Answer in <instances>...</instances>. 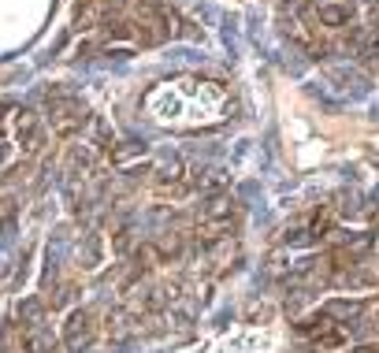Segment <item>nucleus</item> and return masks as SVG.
<instances>
[{"mask_svg": "<svg viewBox=\"0 0 379 353\" xmlns=\"http://www.w3.org/2000/svg\"><path fill=\"white\" fill-rule=\"evenodd\" d=\"M89 120L86 115V104L75 101V97H56L52 101V130L60 138H71L75 130H82V123Z\"/></svg>", "mask_w": 379, "mask_h": 353, "instance_id": "f257e3e1", "label": "nucleus"}, {"mask_svg": "<svg viewBox=\"0 0 379 353\" xmlns=\"http://www.w3.org/2000/svg\"><path fill=\"white\" fill-rule=\"evenodd\" d=\"M94 335H97L94 312H89V309H78V312H71V316H68V328H63V342H68V349L82 353L89 342H94Z\"/></svg>", "mask_w": 379, "mask_h": 353, "instance_id": "f03ea898", "label": "nucleus"}, {"mask_svg": "<svg viewBox=\"0 0 379 353\" xmlns=\"http://www.w3.org/2000/svg\"><path fill=\"white\" fill-rule=\"evenodd\" d=\"M354 11H357L354 0H320L316 19H320V26H349Z\"/></svg>", "mask_w": 379, "mask_h": 353, "instance_id": "7ed1b4c3", "label": "nucleus"}, {"mask_svg": "<svg viewBox=\"0 0 379 353\" xmlns=\"http://www.w3.org/2000/svg\"><path fill=\"white\" fill-rule=\"evenodd\" d=\"M19 141H23L26 149L41 146V123H37L34 112H23V120H19Z\"/></svg>", "mask_w": 379, "mask_h": 353, "instance_id": "20e7f679", "label": "nucleus"}, {"mask_svg": "<svg viewBox=\"0 0 379 353\" xmlns=\"http://www.w3.org/2000/svg\"><path fill=\"white\" fill-rule=\"evenodd\" d=\"M323 312H328V316L331 320H354V316H361V312H364V302H342V297H335V302H328V309H323Z\"/></svg>", "mask_w": 379, "mask_h": 353, "instance_id": "39448f33", "label": "nucleus"}, {"mask_svg": "<svg viewBox=\"0 0 379 353\" xmlns=\"http://www.w3.org/2000/svg\"><path fill=\"white\" fill-rule=\"evenodd\" d=\"M312 342H316L320 353H323V349H342V346H346V331L338 328V323H331V328H323L316 338H312Z\"/></svg>", "mask_w": 379, "mask_h": 353, "instance_id": "423d86ee", "label": "nucleus"}, {"mask_svg": "<svg viewBox=\"0 0 379 353\" xmlns=\"http://www.w3.org/2000/svg\"><path fill=\"white\" fill-rule=\"evenodd\" d=\"M286 30H290V37H294V41H302L305 49H312V52L320 49V41H316V34H312L309 26L302 23V19H290V26H286Z\"/></svg>", "mask_w": 379, "mask_h": 353, "instance_id": "0eeeda50", "label": "nucleus"}, {"mask_svg": "<svg viewBox=\"0 0 379 353\" xmlns=\"http://www.w3.org/2000/svg\"><path fill=\"white\" fill-rule=\"evenodd\" d=\"M19 316H23V323H41V302H37V297H30V302H23L19 305Z\"/></svg>", "mask_w": 379, "mask_h": 353, "instance_id": "6e6552de", "label": "nucleus"}, {"mask_svg": "<svg viewBox=\"0 0 379 353\" xmlns=\"http://www.w3.org/2000/svg\"><path fill=\"white\" fill-rule=\"evenodd\" d=\"M97 260H101V238H97V234H89V238H86V250H82V264L94 268Z\"/></svg>", "mask_w": 379, "mask_h": 353, "instance_id": "1a4fd4ad", "label": "nucleus"}, {"mask_svg": "<svg viewBox=\"0 0 379 353\" xmlns=\"http://www.w3.org/2000/svg\"><path fill=\"white\" fill-rule=\"evenodd\" d=\"M94 15H97V4H94V0H78L75 23H78V26H89V23H94Z\"/></svg>", "mask_w": 379, "mask_h": 353, "instance_id": "9d476101", "label": "nucleus"}, {"mask_svg": "<svg viewBox=\"0 0 379 353\" xmlns=\"http://www.w3.org/2000/svg\"><path fill=\"white\" fill-rule=\"evenodd\" d=\"M224 186V172H208L205 179H198V190H219Z\"/></svg>", "mask_w": 379, "mask_h": 353, "instance_id": "9b49d317", "label": "nucleus"}, {"mask_svg": "<svg viewBox=\"0 0 379 353\" xmlns=\"http://www.w3.org/2000/svg\"><path fill=\"white\" fill-rule=\"evenodd\" d=\"M364 56H379V30L368 34V45H364Z\"/></svg>", "mask_w": 379, "mask_h": 353, "instance_id": "f8f14e48", "label": "nucleus"}, {"mask_svg": "<svg viewBox=\"0 0 379 353\" xmlns=\"http://www.w3.org/2000/svg\"><path fill=\"white\" fill-rule=\"evenodd\" d=\"M354 353H379V346H361V349H354Z\"/></svg>", "mask_w": 379, "mask_h": 353, "instance_id": "ddd939ff", "label": "nucleus"}, {"mask_svg": "<svg viewBox=\"0 0 379 353\" xmlns=\"http://www.w3.org/2000/svg\"><path fill=\"white\" fill-rule=\"evenodd\" d=\"M4 156H8V146H0V164H4Z\"/></svg>", "mask_w": 379, "mask_h": 353, "instance_id": "4468645a", "label": "nucleus"}, {"mask_svg": "<svg viewBox=\"0 0 379 353\" xmlns=\"http://www.w3.org/2000/svg\"><path fill=\"white\" fill-rule=\"evenodd\" d=\"M4 108H8V101H0V112H4Z\"/></svg>", "mask_w": 379, "mask_h": 353, "instance_id": "2eb2a0df", "label": "nucleus"}, {"mask_svg": "<svg viewBox=\"0 0 379 353\" xmlns=\"http://www.w3.org/2000/svg\"><path fill=\"white\" fill-rule=\"evenodd\" d=\"M375 328H379V312H375Z\"/></svg>", "mask_w": 379, "mask_h": 353, "instance_id": "dca6fc26", "label": "nucleus"}]
</instances>
